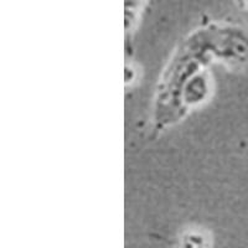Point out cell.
Wrapping results in <instances>:
<instances>
[{
  "mask_svg": "<svg viewBox=\"0 0 248 248\" xmlns=\"http://www.w3.org/2000/svg\"><path fill=\"white\" fill-rule=\"evenodd\" d=\"M245 1H246V3H247V4H248V0H245Z\"/></svg>",
  "mask_w": 248,
  "mask_h": 248,
  "instance_id": "1",
  "label": "cell"
}]
</instances>
